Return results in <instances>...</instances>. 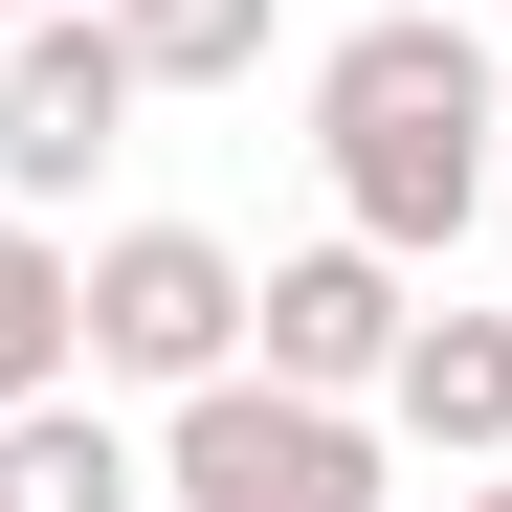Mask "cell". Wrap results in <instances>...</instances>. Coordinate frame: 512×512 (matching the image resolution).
Masks as SVG:
<instances>
[{"mask_svg":"<svg viewBox=\"0 0 512 512\" xmlns=\"http://www.w3.org/2000/svg\"><path fill=\"white\" fill-rule=\"evenodd\" d=\"M312 156H334V223L401 245V268H446L490 156H512V90H490V23H446V0H379V23L312 45Z\"/></svg>","mask_w":512,"mask_h":512,"instance_id":"obj_1","label":"cell"},{"mask_svg":"<svg viewBox=\"0 0 512 512\" xmlns=\"http://www.w3.org/2000/svg\"><path fill=\"white\" fill-rule=\"evenodd\" d=\"M156 512H379V401H312L268 357H223L156 401Z\"/></svg>","mask_w":512,"mask_h":512,"instance_id":"obj_2","label":"cell"},{"mask_svg":"<svg viewBox=\"0 0 512 512\" xmlns=\"http://www.w3.org/2000/svg\"><path fill=\"white\" fill-rule=\"evenodd\" d=\"M223 357H245V245L223 223H90V245H67V379L179 401Z\"/></svg>","mask_w":512,"mask_h":512,"instance_id":"obj_3","label":"cell"},{"mask_svg":"<svg viewBox=\"0 0 512 512\" xmlns=\"http://www.w3.org/2000/svg\"><path fill=\"white\" fill-rule=\"evenodd\" d=\"M134 112H156V90H134L112 0H23V23H0V201H90Z\"/></svg>","mask_w":512,"mask_h":512,"instance_id":"obj_4","label":"cell"},{"mask_svg":"<svg viewBox=\"0 0 512 512\" xmlns=\"http://www.w3.org/2000/svg\"><path fill=\"white\" fill-rule=\"evenodd\" d=\"M401 245H357V223H334V245H290V268H245V357H268V379H312V401H379V357H401Z\"/></svg>","mask_w":512,"mask_h":512,"instance_id":"obj_5","label":"cell"},{"mask_svg":"<svg viewBox=\"0 0 512 512\" xmlns=\"http://www.w3.org/2000/svg\"><path fill=\"white\" fill-rule=\"evenodd\" d=\"M379 446H423V468H512V312H401Z\"/></svg>","mask_w":512,"mask_h":512,"instance_id":"obj_6","label":"cell"},{"mask_svg":"<svg viewBox=\"0 0 512 512\" xmlns=\"http://www.w3.org/2000/svg\"><path fill=\"white\" fill-rule=\"evenodd\" d=\"M0 512H156V446L112 423V379H45V401H0Z\"/></svg>","mask_w":512,"mask_h":512,"instance_id":"obj_7","label":"cell"},{"mask_svg":"<svg viewBox=\"0 0 512 512\" xmlns=\"http://www.w3.org/2000/svg\"><path fill=\"white\" fill-rule=\"evenodd\" d=\"M290 0H112V45H134V90H245L268 67Z\"/></svg>","mask_w":512,"mask_h":512,"instance_id":"obj_8","label":"cell"},{"mask_svg":"<svg viewBox=\"0 0 512 512\" xmlns=\"http://www.w3.org/2000/svg\"><path fill=\"white\" fill-rule=\"evenodd\" d=\"M45 379H67V223L0 201V401H45Z\"/></svg>","mask_w":512,"mask_h":512,"instance_id":"obj_9","label":"cell"},{"mask_svg":"<svg viewBox=\"0 0 512 512\" xmlns=\"http://www.w3.org/2000/svg\"><path fill=\"white\" fill-rule=\"evenodd\" d=\"M446 512H512V468H468V490H446Z\"/></svg>","mask_w":512,"mask_h":512,"instance_id":"obj_10","label":"cell"},{"mask_svg":"<svg viewBox=\"0 0 512 512\" xmlns=\"http://www.w3.org/2000/svg\"><path fill=\"white\" fill-rule=\"evenodd\" d=\"M0 23H23V0H0Z\"/></svg>","mask_w":512,"mask_h":512,"instance_id":"obj_11","label":"cell"}]
</instances>
